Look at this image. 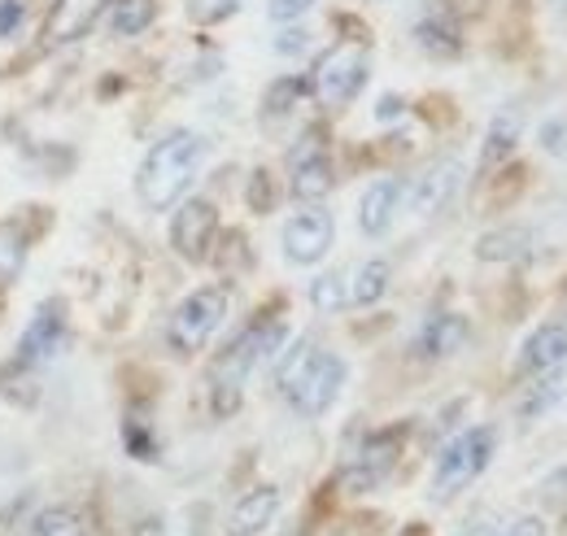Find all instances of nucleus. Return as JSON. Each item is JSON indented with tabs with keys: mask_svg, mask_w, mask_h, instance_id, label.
Here are the masks:
<instances>
[{
	"mask_svg": "<svg viewBox=\"0 0 567 536\" xmlns=\"http://www.w3.org/2000/svg\"><path fill=\"white\" fill-rule=\"evenodd\" d=\"M310 306H315L319 315H337V310H346V306H350V279H346L341 270L319 275V279L310 284Z\"/></svg>",
	"mask_w": 567,
	"mask_h": 536,
	"instance_id": "obj_25",
	"label": "nucleus"
},
{
	"mask_svg": "<svg viewBox=\"0 0 567 536\" xmlns=\"http://www.w3.org/2000/svg\"><path fill=\"white\" fill-rule=\"evenodd\" d=\"M550 380H542L537 389H528V398L519 405V419H542V414H550L555 405L567 402V362L564 367H555V371H546Z\"/></svg>",
	"mask_w": 567,
	"mask_h": 536,
	"instance_id": "obj_22",
	"label": "nucleus"
},
{
	"mask_svg": "<svg viewBox=\"0 0 567 536\" xmlns=\"http://www.w3.org/2000/svg\"><path fill=\"white\" fill-rule=\"evenodd\" d=\"M105 9H110V0H53L49 22H44V40L49 44H74V40H83L101 22Z\"/></svg>",
	"mask_w": 567,
	"mask_h": 536,
	"instance_id": "obj_13",
	"label": "nucleus"
},
{
	"mask_svg": "<svg viewBox=\"0 0 567 536\" xmlns=\"http://www.w3.org/2000/svg\"><path fill=\"white\" fill-rule=\"evenodd\" d=\"M284 336H288V328H284L280 319H258V323H249L236 340L223 344V353L214 358L210 367V402L218 419H227V414L240 410L245 380L254 375L258 362H267V358L280 353Z\"/></svg>",
	"mask_w": 567,
	"mask_h": 536,
	"instance_id": "obj_3",
	"label": "nucleus"
},
{
	"mask_svg": "<svg viewBox=\"0 0 567 536\" xmlns=\"http://www.w3.org/2000/svg\"><path fill=\"white\" fill-rule=\"evenodd\" d=\"M402 445H406V427L402 423L398 427H384V432H371L358 445L354 458L346 463V471H341V488L346 493H371V488H380L393 475V467H398Z\"/></svg>",
	"mask_w": 567,
	"mask_h": 536,
	"instance_id": "obj_8",
	"label": "nucleus"
},
{
	"mask_svg": "<svg viewBox=\"0 0 567 536\" xmlns=\"http://www.w3.org/2000/svg\"><path fill=\"white\" fill-rule=\"evenodd\" d=\"M402 202H406V184L402 179H375L362 193V202H358V227H362V236H371V240L384 236L393 227Z\"/></svg>",
	"mask_w": 567,
	"mask_h": 536,
	"instance_id": "obj_15",
	"label": "nucleus"
},
{
	"mask_svg": "<svg viewBox=\"0 0 567 536\" xmlns=\"http://www.w3.org/2000/svg\"><path fill=\"white\" fill-rule=\"evenodd\" d=\"M62 349H66V315L58 301H44L13 344V367H22V371L53 367L62 358Z\"/></svg>",
	"mask_w": 567,
	"mask_h": 536,
	"instance_id": "obj_10",
	"label": "nucleus"
},
{
	"mask_svg": "<svg viewBox=\"0 0 567 536\" xmlns=\"http://www.w3.org/2000/svg\"><path fill=\"white\" fill-rule=\"evenodd\" d=\"M550 4H564V9H567V0H550Z\"/></svg>",
	"mask_w": 567,
	"mask_h": 536,
	"instance_id": "obj_36",
	"label": "nucleus"
},
{
	"mask_svg": "<svg viewBox=\"0 0 567 536\" xmlns=\"http://www.w3.org/2000/svg\"><path fill=\"white\" fill-rule=\"evenodd\" d=\"M280 515V488L276 484H262L254 493H245L227 519V536H262Z\"/></svg>",
	"mask_w": 567,
	"mask_h": 536,
	"instance_id": "obj_16",
	"label": "nucleus"
},
{
	"mask_svg": "<svg viewBox=\"0 0 567 536\" xmlns=\"http://www.w3.org/2000/svg\"><path fill=\"white\" fill-rule=\"evenodd\" d=\"M467 336H472V328H467L463 315H432L411 340V353L424 358V362H441V358H454L467 344Z\"/></svg>",
	"mask_w": 567,
	"mask_h": 536,
	"instance_id": "obj_14",
	"label": "nucleus"
},
{
	"mask_svg": "<svg viewBox=\"0 0 567 536\" xmlns=\"http://www.w3.org/2000/svg\"><path fill=\"white\" fill-rule=\"evenodd\" d=\"M288 175H292L288 179V193L306 205H319L337 188V166L328 157V135H323V127H306L301 132L297 148L288 153Z\"/></svg>",
	"mask_w": 567,
	"mask_h": 536,
	"instance_id": "obj_6",
	"label": "nucleus"
},
{
	"mask_svg": "<svg viewBox=\"0 0 567 536\" xmlns=\"http://www.w3.org/2000/svg\"><path fill=\"white\" fill-rule=\"evenodd\" d=\"M271 205H276L271 175H267V171H254V179H249V209H254V214H267Z\"/></svg>",
	"mask_w": 567,
	"mask_h": 536,
	"instance_id": "obj_29",
	"label": "nucleus"
},
{
	"mask_svg": "<svg viewBox=\"0 0 567 536\" xmlns=\"http://www.w3.org/2000/svg\"><path fill=\"white\" fill-rule=\"evenodd\" d=\"M210 157V140L193 127L166 132L148 153H144L141 171H136V197L148 209H171L188 197V188L197 184L202 166Z\"/></svg>",
	"mask_w": 567,
	"mask_h": 536,
	"instance_id": "obj_1",
	"label": "nucleus"
},
{
	"mask_svg": "<svg viewBox=\"0 0 567 536\" xmlns=\"http://www.w3.org/2000/svg\"><path fill=\"white\" fill-rule=\"evenodd\" d=\"M367 70H371V62H367V49L362 44H337V49H328L319 58L310 87H315V96L328 110H346L358 92H362Z\"/></svg>",
	"mask_w": 567,
	"mask_h": 536,
	"instance_id": "obj_7",
	"label": "nucleus"
},
{
	"mask_svg": "<svg viewBox=\"0 0 567 536\" xmlns=\"http://www.w3.org/2000/svg\"><path fill=\"white\" fill-rule=\"evenodd\" d=\"M310 49V35L301 31V27H288L284 35H276V53L280 58H297V53H306Z\"/></svg>",
	"mask_w": 567,
	"mask_h": 536,
	"instance_id": "obj_31",
	"label": "nucleus"
},
{
	"mask_svg": "<svg viewBox=\"0 0 567 536\" xmlns=\"http://www.w3.org/2000/svg\"><path fill=\"white\" fill-rule=\"evenodd\" d=\"M567 362V323H542L519 349V371L524 375H546Z\"/></svg>",
	"mask_w": 567,
	"mask_h": 536,
	"instance_id": "obj_17",
	"label": "nucleus"
},
{
	"mask_svg": "<svg viewBox=\"0 0 567 536\" xmlns=\"http://www.w3.org/2000/svg\"><path fill=\"white\" fill-rule=\"evenodd\" d=\"M519 135H524V114L519 110H502L494 114L489 132H485V148H481V171H497L515 157L519 148Z\"/></svg>",
	"mask_w": 567,
	"mask_h": 536,
	"instance_id": "obj_18",
	"label": "nucleus"
},
{
	"mask_svg": "<svg viewBox=\"0 0 567 536\" xmlns=\"http://www.w3.org/2000/svg\"><path fill=\"white\" fill-rule=\"evenodd\" d=\"M346 375H350L346 362L332 349L315 344V340H297L276 367V384H280L284 402L292 405L301 419L328 414L332 402L341 398V389H346Z\"/></svg>",
	"mask_w": 567,
	"mask_h": 536,
	"instance_id": "obj_2",
	"label": "nucleus"
},
{
	"mask_svg": "<svg viewBox=\"0 0 567 536\" xmlns=\"http://www.w3.org/2000/svg\"><path fill=\"white\" fill-rule=\"evenodd\" d=\"M524 249H528V231H519V227H502V231L481 236L476 258H481V262H515V258H524Z\"/></svg>",
	"mask_w": 567,
	"mask_h": 536,
	"instance_id": "obj_24",
	"label": "nucleus"
},
{
	"mask_svg": "<svg viewBox=\"0 0 567 536\" xmlns=\"http://www.w3.org/2000/svg\"><path fill=\"white\" fill-rule=\"evenodd\" d=\"M332 240H337V218L323 209V205H306V209H297L288 223H284V258L292 262V267H315V262H323L328 258V249H332Z\"/></svg>",
	"mask_w": 567,
	"mask_h": 536,
	"instance_id": "obj_9",
	"label": "nucleus"
},
{
	"mask_svg": "<svg viewBox=\"0 0 567 536\" xmlns=\"http://www.w3.org/2000/svg\"><path fill=\"white\" fill-rule=\"evenodd\" d=\"M497 450V432L494 427H467L458 432L441 454H436V467H432V502H454L467 484H476L485 467L494 463Z\"/></svg>",
	"mask_w": 567,
	"mask_h": 536,
	"instance_id": "obj_4",
	"label": "nucleus"
},
{
	"mask_svg": "<svg viewBox=\"0 0 567 536\" xmlns=\"http://www.w3.org/2000/svg\"><path fill=\"white\" fill-rule=\"evenodd\" d=\"M319 0H271V22H297V18H306L310 9H315Z\"/></svg>",
	"mask_w": 567,
	"mask_h": 536,
	"instance_id": "obj_30",
	"label": "nucleus"
},
{
	"mask_svg": "<svg viewBox=\"0 0 567 536\" xmlns=\"http://www.w3.org/2000/svg\"><path fill=\"white\" fill-rule=\"evenodd\" d=\"M157 18V0H110V31L118 40L144 35Z\"/></svg>",
	"mask_w": 567,
	"mask_h": 536,
	"instance_id": "obj_20",
	"label": "nucleus"
},
{
	"mask_svg": "<svg viewBox=\"0 0 567 536\" xmlns=\"http://www.w3.org/2000/svg\"><path fill=\"white\" fill-rule=\"evenodd\" d=\"M375 114H380V118H384V123H389V118H398V114H402V101H398V96H384V101H380V110H375Z\"/></svg>",
	"mask_w": 567,
	"mask_h": 536,
	"instance_id": "obj_35",
	"label": "nucleus"
},
{
	"mask_svg": "<svg viewBox=\"0 0 567 536\" xmlns=\"http://www.w3.org/2000/svg\"><path fill=\"white\" fill-rule=\"evenodd\" d=\"M27 22V0H0V40H13Z\"/></svg>",
	"mask_w": 567,
	"mask_h": 536,
	"instance_id": "obj_28",
	"label": "nucleus"
},
{
	"mask_svg": "<svg viewBox=\"0 0 567 536\" xmlns=\"http://www.w3.org/2000/svg\"><path fill=\"white\" fill-rule=\"evenodd\" d=\"M231 310V292L227 284H206L197 292H188L175 310H171V323H166V344L179 353V358H193L210 344V336L223 328Z\"/></svg>",
	"mask_w": 567,
	"mask_h": 536,
	"instance_id": "obj_5",
	"label": "nucleus"
},
{
	"mask_svg": "<svg viewBox=\"0 0 567 536\" xmlns=\"http://www.w3.org/2000/svg\"><path fill=\"white\" fill-rule=\"evenodd\" d=\"M497 536H550V533H546V524L537 515H524V519H511Z\"/></svg>",
	"mask_w": 567,
	"mask_h": 536,
	"instance_id": "obj_32",
	"label": "nucleus"
},
{
	"mask_svg": "<svg viewBox=\"0 0 567 536\" xmlns=\"http://www.w3.org/2000/svg\"><path fill=\"white\" fill-rule=\"evenodd\" d=\"M458 188H463V162L458 157H441L427 171H420L415 184L406 188V209L415 218H436L445 205L454 202Z\"/></svg>",
	"mask_w": 567,
	"mask_h": 536,
	"instance_id": "obj_12",
	"label": "nucleus"
},
{
	"mask_svg": "<svg viewBox=\"0 0 567 536\" xmlns=\"http://www.w3.org/2000/svg\"><path fill=\"white\" fill-rule=\"evenodd\" d=\"M27 262V240L18 236V227H0V284H13L18 270Z\"/></svg>",
	"mask_w": 567,
	"mask_h": 536,
	"instance_id": "obj_27",
	"label": "nucleus"
},
{
	"mask_svg": "<svg viewBox=\"0 0 567 536\" xmlns=\"http://www.w3.org/2000/svg\"><path fill=\"white\" fill-rule=\"evenodd\" d=\"M310 92V79H297V74H284L267 87V101H262V114L267 118H284L297 110V101Z\"/></svg>",
	"mask_w": 567,
	"mask_h": 536,
	"instance_id": "obj_26",
	"label": "nucleus"
},
{
	"mask_svg": "<svg viewBox=\"0 0 567 536\" xmlns=\"http://www.w3.org/2000/svg\"><path fill=\"white\" fill-rule=\"evenodd\" d=\"M415 40L427 58H458L463 53V40H458V27L445 22V18H424L415 27Z\"/></svg>",
	"mask_w": 567,
	"mask_h": 536,
	"instance_id": "obj_23",
	"label": "nucleus"
},
{
	"mask_svg": "<svg viewBox=\"0 0 567 536\" xmlns=\"http://www.w3.org/2000/svg\"><path fill=\"white\" fill-rule=\"evenodd\" d=\"M27 536H92V515L74 502H53L31 515Z\"/></svg>",
	"mask_w": 567,
	"mask_h": 536,
	"instance_id": "obj_19",
	"label": "nucleus"
},
{
	"mask_svg": "<svg viewBox=\"0 0 567 536\" xmlns=\"http://www.w3.org/2000/svg\"><path fill=\"white\" fill-rule=\"evenodd\" d=\"M214 236H218V209L206 197H193L175 209L171 218V249L184 258V262H206L214 249Z\"/></svg>",
	"mask_w": 567,
	"mask_h": 536,
	"instance_id": "obj_11",
	"label": "nucleus"
},
{
	"mask_svg": "<svg viewBox=\"0 0 567 536\" xmlns=\"http://www.w3.org/2000/svg\"><path fill=\"white\" fill-rule=\"evenodd\" d=\"M564 323H567V319H564Z\"/></svg>",
	"mask_w": 567,
	"mask_h": 536,
	"instance_id": "obj_37",
	"label": "nucleus"
},
{
	"mask_svg": "<svg viewBox=\"0 0 567 536\" xmlns=\"http://www.w3.org/2000/svg\"><path fill=\"white\" fill-rule=\"evenodd\" d=\"M389 279H393V267L384 258H371L350 275V306H375L384 292H389Z\"/></svg>",
	"mask_w": 567,
	"mask_h": 536,
	"instance_id": "obj_21",
	"label": "nucleus"
},
{
	"mask_svg": "<svg viewBox=\"0 0 567 536\" xmlns=\"http://www.w3.org/2000/svg\"><path fill=\"white\" fill-rule=\"evenodd\" d=\"M546 497H567V467H559L546 480Z\"/></svg>",
	"mask_w": 567,
	"mask_h": 536,
	"instance_id": "obj_33",
	"label": "nucleus"
},
{
	"mask_svg": "<svg viewBox=\"0 0 567 536\" xmlns=\"http://www.w3.org/2000/svg\"><path fill=\"white\" fill-rule=\"evenodd\" d=\"M132 536H171V528H166V519H144V524H136Z\"/></svg>",
	"mask_w": 567,
	"mask_h": 536,
	"instance_id": "obj_34",
	"label": "nucleus"
}]
</instances>
